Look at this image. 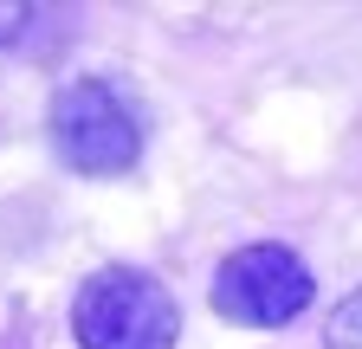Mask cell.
<instances>
[{"mask_svg": "<svg viewBox=\"0 0 362 349\" xmlns=\"http://www.w3.org/2000/svg\"><path fill=\"white\" fill-rule=\"evenodd\" d=\"M71 336L78 349H175L181 304L143 266H98L71 291Z\"/></svg>", "mask_w": 362, "mask_h": 349, "instance_id": "1", "label": "cell"}, {"mask_svg": "<svg viewBox=\"0 0 362 349\" xmlns=\"http://www.w3.org/2000/svg\"><path fill=\"white\" fill-rule=\"evenodd\" d=\"M20 26H26V7H20V0H0V46H7Z\"/></svg>", "mask_w": 362, "mask_h": 349, "instance_id": "5", "label": "cell"}, {"mask_svg": "<svg viewBox=\"0 0 362 349\" xmlns=\"http://www.w3.org/2000/svg\"><path fill=\"white\" fill-rule=\"evenodd\" d=\"M324 349H362V285L330 311V324H324Z\"/></svg>", "mask_w": 362, "mask_h": 349, "instance_id": "4", "label": "cell"}, {"mask_svg": "<svg viewBox=\"0 0 362 349\" xmlns=\"http://www.w3.org/2000/svg\"><path fill=\"white\" fill-rule=\"evenodd\" d=\"M45 129L71 174H123L143 155V110L110 78H65L52 91Z\"/></svg>", "mask_w": 362, "mask_h": 349, "instance_id": "2", "label": "cell"}, {"mask_svg": "<svg viewBox=\"0 0 362 349\" xmlns=\"http://www.w3.org/2000/svg\"><path fill=\"white\" fill-rule=\"evenodd\" d=\"M310 297H317V278H310V266L291 246H240V252H226L220 272H214V291H207L214 317L240 324V330H285L291 317L310 311Z\"/></svg>", "mask_w": 362, "mask_h": 349, "instance_id": "3", "label": "cell"}]
</instances>
